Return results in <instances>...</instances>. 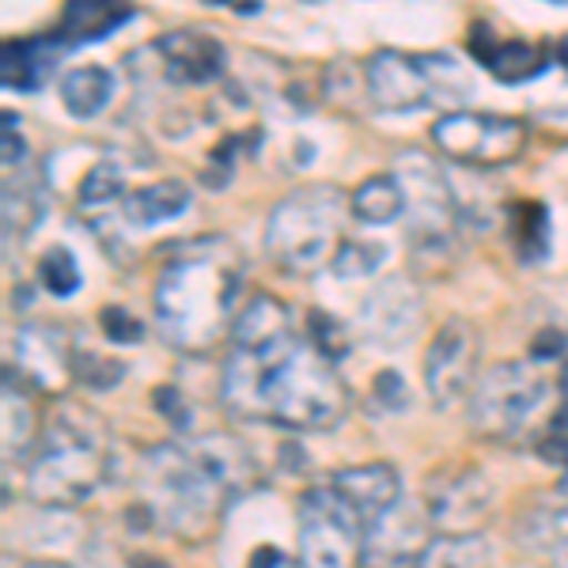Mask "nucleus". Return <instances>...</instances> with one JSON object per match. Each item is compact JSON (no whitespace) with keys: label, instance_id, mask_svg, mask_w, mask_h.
<instances>
[{"label":"nucleus","instance_id":"4be33fe9","mask_svg":"<svg viewBox=\"0 0 568 568\" xmlns=\"http://www.w3.org/2000/svg\"><path fill=\"white\" fill-rule=\"evenodd\" d=\"M190 205V186L179 179L168 182H152V186H141L136 194L125 197V220L133 227H155L163 220H175L179 213H186Z\"/></svg>","mask_w":568,"mask_h":568},{"label":"nucleus","instance_id":"1a4fd4ad","mask_svg":"<svg viewBox=\"0 0 568 568\" xmlns=\"http://www.w3.org/2000/svg\"><path fill=\"white\" fill-rule=\"evenodd\" d=\"M368 561V519L329 485L300 497V568H361Z\"/></svg>","mask_w":568,"mask_h":568},{"label":"nucleus","instance_id":"58836bf2","mask_svg":"<svg viewBox=\"0 0 568 568\" xmlns=\"http://www.w3.org/2000/svg\"><path fill=\"white\" fill-rule=\"evenodd\" d=\"M554 561H557V568H568V535L561 538V542H557V557H554Z\"/></svg>","mask_w":568,"mask_h":568},{"label":"nucleus","instance_id":"20e7f679","mask_svg":"<svg viewBox=\"0 0 568 568\" xmlns=\"http://www.w3.org/2000/svg\"><path fill=\"white\" fill-rule=\"evenodd\" d=\"M110 478V428L95 409L58 402L31 455L27 489L45 508H77Z\"/></svg>","mask_w":568,"mask_h":568},{"label":"nucleus","instance_id":"c85d7f7f","mask_svg":"<svg viewBox=\"0 0 568 568\" xmlns=\"http://www.w3.org/2000/svg\"><path fill=\"white\" fill-rule=\"evenodd\" d=\"M125 194V175L122 168H118L114 160H99L95 168L88 171L84 182H80L77 197L84 209H95V205H110V201H118Z\"/></svg>","mask_w":568,"mask_h":568},{"label":"nucleus","instance_id":"f8f14e48","mask_svg":"<svg viewBox=\"0 0 568 568\" xmlns=\"http://www.w3.org/2000/svg\"><path fill=\"white\" fill-rule=\"evenodd\" d=\"M478 356L481 342L470 323L452 318L439 326V334L425 349V387L436 398V406H452L455 398L470 390L474 375H478Z\"/></svg>","mask_w":568,"mask_h":568},{"label":"nucleus","instance_id":"ea45409f","mask_svg":"<svg viewBox=\"0 0 568 568\" xmlns=\"http://www.w3.org/2000/svg\"><path fill=\"white\" fill-rule=\"evenodd\" d=\"M133 568H171L168 561H155V557H136Z\"/></svg>","mask_w":568,"mask_h":568},{"label":"nucleus","instance_id":"7ed1b4c3","mask_svg":"<svg viewBox=\"0 0 568 568\" xmlns=\"http://www.w3.org/2000/svg\"><path fill=\"white\" fill-rule=\"evenodd\" d=\"M232 500L194 444H155L144 452L136 474V516L144 530L205 542Z\"/></svg>","mask_w":568,"mask_h":568},{"label":"nucleus","instance_id":"7c9ffc66","mask_svg":"<svg viewBox=\"0 0 568 568\" xmlns=\"http://www.w3.org/2000/svg\"><path fill=\"white\" fill-rule=\"evenodd\" d=\"M307 342L315 345L318 353L326 356L329 364H337V361H345L349 356V349H353V342H349V329H345L342 323H337L329 311H323V307H315L307 315Z\"/></svg>","mask_w":568,"mask_h":568},{"label":"nucleus","instance_id":"c756f323","mask_svg":"<svg viewBox=\"0 0 568 568\" xmlns=\"http://www.w3.org/2000/svg\"><path fill=\"white\" fill-rule=\"evenodd\" d=\"M387 262V251H383V243H368V240H349L337 246L334 262H329V270L337 273L342 281L349 277H372L379 265Z\"/></svg>","mask_w":568,"mask_h":568},{"label":"nucleus","instance_id":"5701e85b","mask_svg":"<svg viewBox=\"0 0 568 568\" xmlns=\"http://www.w3.org/2000/svg\"><path fill=\"white\" fill-rule=\"evenodd\" d=\"M114 95V72L103 65H80L61 77V103L72 118H95Z\"/></svg>","mask_w":568,"mask_h":568},{"label":"nucleus","instance_id":"473e14b6","mask_svg":"<svg viewBox=\"0 0 568 568\" xmlns=\"http://www.w3.org/2000/svg\"><path fill=\"white\" fill-rule=\"evenodd\" d=\"M99 326H103V334L110 337V342H118V345H136L144 337L141 318H136L133 311L122 307V304L103 307V315H99Z\"/></svg>","mask_w":568,"mask_h":568},{"label":"nucleus","instance_id":"6ab92c4d","mask_svg":"<svg viewBox=\"0 0 568 568\" xmlns=\"http://www.w3.org/2000/svg\"><path fill=\"white\" fill-rule=\"evenodd\" d=\"M190 444L197 447V455L209 463V470L224 481V489L232 493V497H243V493L254 489V481H258V459H254V452L240 436L209 433V436L190 439Z\"/></svg>","mask_w":568,"mask_h":568},{"label":"nucleus","instance_id":"c9c22d12","mask_svg":"<svg viewBox=\"0 0 568 568\" xmlns=\"http://www.w3.org/2000/svg\"><path fill=\"white\" fill-rule=\"evenodd\" d=\"M568 349V342H565V334L561 329H542V334L530 342V361L535 364H546V361H561Z\"/></svg>","mask_w":568,"mask_h":568},{"label":"nucleus","instance_id":"4c0bfd02","mask_svg":"<svg viewBox=\"0 0 568 568\" xmlns=\"http://www.w3.org/2000/svg\"><path fill=\"white\" fill-rule=\"evenodd\" d=\"M251 568H296L292 557H284L277 546H262L258 554L251 557Z\"/></svg>","mask_w":568,"mask_h":568},{"label":"nucleus","instance_id":"39448f33","mask_svg":"<svg viewBox=\"0 0 568 568\" xmlns=\"http://www.w3.org/2000/svg\"><path fill=\"white\" fill-rule=\"evenodd\" d=\"M349 213H353L349 197L337 186H329V182L292 190L270 213V224H265V254H270L277 270L307 277V273L334 262L337 240H342V227Z\"/></svg>","mask_w":568,"mask_h":568},{"label":"nucleus","instance_id":"a19ab883","mask_svg":"<svg viewBox=\"0 0 568 568\" xmlns=\"http://www.w3.org/2000/svg\"><path fill=\"white\" fill-rule=\"evenodd\" d=\"M557 58H561V65L568 69V34H565L561 42H557Z\"/></svg>","mask_w":568,"mask_h":568},{"label":"nucleus","instance_id":"f257e3e1","mask_svg":"<svg viewBox=\"0 0 568 568\" xmlns=\"http://www.w3.org/2000/svg\"><path fill=\"white\" fill-rule=\"evenodd\" d=\"M232 353L220 372V398L243 420L288 433H326L349 414V387L307 337H296L288 307L270 292L232 323Z\"/></svg>","mask_w":568,"mask_h":568},{"label":"nucleus","instance_id":"bb28decb","mask_svg":"<svg viewBox=\"0 0 568 568\" xmlns=\"http://www.w3.org/2000/svg\"><path fill=\"white\" fill-rule=\"evenodd\" d=\"M493 549L481 535H436L428 549L420 554L417 568H489Z\"/></svg>","mask_w":568,"mask_h":568},{"label":"nucleus","instance_id":"e433bc0d","mask_svg":"<svg viewBox=\"0 0 568 568\" xmlns=\"http://www.w3.org/2000/svg\"><path fill=\"white\" fill-rule=\"evenodd\" d=\"M16 125H20V118L4 114V168H20V163L27 160V144H23V136Z\"/></svg>","mask_w":568,"mask_h":568},{"label":"nucleus","instance_id":"72a5a7b5","mask_svg":"<svg viewBox=\"0 0 568 568\" xmlns=\"http://www.w3.org/2000/svg\"><path fill=\"white\" fill-rule=\"evenodd\" d=\"M155 409H160V414L171 420V428H179V433H190V425H194V417H190V402L182 398L175 387L155 390Z\"/></svg>","mask_w":568,"mask_h":568},{"label":"nucleus","instance_id":"2eb2a0df","mask_svg":"<svg viewBox=\"0 0 568 568\" xmlns=\"http://www.w3.org/2000/svg\"><path fill=\"white\" fill-rule=\"evenodd\" d=\"M493 504V481L478 466H459V470L439 474L436 489H428V519L444 527V535H466L474 519L485 516Z\"/></svg>","mask_w":568,"mask_h":568},{"label":"nucleus","instance_id":"aec40b11","mask_svg":"<svg viewBox=\"0 0 568 568\" xmlns=\"http://www.w3.org/2000/svg\"><path fill=\"white\" fill-rule=\"evenodd\" d=\"M65 50L53 34L45 39H20V42H4L0 50V80L8 91H34L45 84L58 53Z\"/></svg>","mask_w":568,"mask_h":568},{"label":"nucleus","instance_id":"a878e982","mask_svg":"<svg viewBox=\"0 0 568 568\" xmlns=\"http://www.w3.org/2000/svg\"><path fill=\"white\" fill-rule=\"evenodd\" d=\"M511 246L524 262H542L549 251V213L542 201H511L508 205Z\"/></svg>","mask_w":568,"mask_h":568},{"label":"nucleus","instance_id":"b1692460","mask_svg":"<svg viewBox=\"0 0 568 568\" xmlns=\"http://www.w3.org/2000/svg\"><path fill=\"white\" fill-rule=\"evenodd\" d=\"M349 205L361 224H390V220L406 213V194H402V182L394 175H375L353 190Z\"/></svg>","mask_w":568,"mask_h":568},{"label":"nucleus","instance_id":"4468645a","mask_svg":"<svg viewBox=\"0 0 568 568\" xmlns=\"http://www.w3.org/2000/svg\"><path fill=\"white\" fill-rule=\"evenodd\" d=\"M428 511L409 508V504H394L390 511H383L379 519L368 524V561L372 568H409L420 561V554L428 549Z\"/></svg>","mask_w":568,"mask_h":568},{"label":"nucleus","instance_id":"2f4dec72","mask_svg":"<svg viewBox=\"0 0 568 568\" xmlns=\"http://www.w3.org/2000/svg\"><path fill=\"white\" fill-rule=\"evenodd\" d=\"M122 375H125V364L103 361L99 353L80 349L77 345V383H84V387H91V390H110Z\"/></svg>","mask_w":568,"mask_h":568},{"label":"nucleus","instance_id":"9b49d317","mask_svg":"<svg viewBox=\"0 0 568 568\" xmlns=\"http://www.w3.org/2000/svg\"><path fill=\"white\" fill-rule=\"evenodd\" d=\"M16 379L34 394H61L77 383V345L58 323H27L16 334Z\"/></svg>","mask_w":568,"mask_h":568},{"label":"nucleus","instance_id":"79ce46f5","mask_svg":"<svg viewBox=\"0 0 568 568\" xmlns=\"http://www.w3.org/2000/svg\"><path fill=\"white\" fill-rule=\"evenodd\" d=\"M23 568H69V565H61V561H31V565H23Z\"/></svg>","mask_w":568,"mask_h":568},{"label":"nucleus","instance_id":"a211bd4d","mask_svg":"<svg viewBox=\"0 0 568 568\" xmlns=\"http://www.w3.org/2000/svg\"><path fill=\"white\" fill-rule=\"evenodd\" d=\"M334 485L356 504V511H361L368 524L402 500V481H398V470H394L390 463L349 466V470L334 474Z\"/></svg>","mask_w":568,"mask_h":568},{"label":"nucleus","instance_id":"393cba45","mask_svg":"<svg viewBox=\"0 0 568 568\" xmlns=\"http://www.w3.org/2000/svg\"><path fill=\"white\" fill-rule=\"evenodd\" d=\"M39 420H34L31 398L23 387H16L12 375L4 372V455L8 459H27L31 447H39Z\"/></svg>","mask_w":568,"mask_h":568},{"label":"nucleus","instance_id":"ddd939ff","mask_svg":"<svg viewBox=\"0 0 568 568\" xmlns=\"http://www.w3.org/2000/svg\"><path fill=\"white\" fill-rule=\"evenodd\" d=\"M152 53L160 58V77L179 88H201L224 77L227 53L220 39L209 31H168L152 42Z\"/></svg>","mask_w":568,"mask_h":568},{"label":"nucleus","instance_id":"f704fd0d","mask_svg":"<svg viewBox=\"0 0 568 568\" xmlns=\"http://www.w3.org/2000/svg\"><path fill=\"white\" fill-rule=\"evenodd\" d=\"M406 398H409V390H406V383H402V375L390 368L379 372V379H375V402L387 409H402Z\"/></svg>","mask_w":568,"mask_h":568},{"label":"nucleus","instance_id":"f3484780","mask_svg":"<svg viewBox=\"0 0 568 568\" xmlns=\"http://www.w3.org/2000/svg\"><path fill=\"white\" fill-rule=\"evenodd\" d=\"M361 326L375 345H402L420 326V300L409 281L390 277L364 300Z\"/></svg>","mask_w":568,"mask_h":568},{"label":"nucleus","instance_id":"412c9836","mask_svg":"<svg viewBox=\"0 0 568 568\" xmlns=\"http://www.w3.org/2000/svg\"><path fill=\"white\" fill-rule=\"evenodd\" d=\"M133 8L125 4H95V0H77L61 12V23L53 31V39L61 45H72V42H95V39H106L114 34L118 27H125L133 20Z\"/></svg>","mask_w":568,"mask_h":568},{"label":"nucleus","instance_id":"9d476101","mask_svg":"<svg viewBox=\"0 0 568 568\" xmlns=\"http://www.w3.org/2000/svg\"><path fill=\"white\" fill-rule=\"evenodd\" d=\"M439 155L470 168H504L527 149V125L519 118L481 114V110H447L433 125Z\"/></svg>","mask_w":568,"mask_h":568},{"label":"nucleus","instance_id":"423d86ee","mask_svg":"<svg viewBox=\"0 0 568 568\" xmlns=\"http://www.w3.org/2000/svg\"><path fill=\"white\" fill-rule=\"evenodd\" d=\"M364 88L372 103L390 114L406 110H425L436 103H452L455 110H466L459 103L474 95V80L466 77L463 65L447 53H402V50H379L364 65Z\"/></svg>","mask_w":568,"mask_h":568},{"label":"nucleus","instance_id":"6e6552de","mask_svg":"<svg viewBox=\"0 0 568 568\" xmlns=\"http://www.w3.org/2000/svg\"><path fill=\"white\" fill-rule=\"evenodd\" d=\"M394 179L402 182V194H406V240L414 246V265L428 273H444L455 251V224L463 216L459 197L447 186L439 163L428 160L425 152H402Z\"/></svg>","mask_w":568,"mask_h":568},{"label":"nucleus","instance_id":"dca6fc26","mask_svg":"<svg viewBox=\"0 0 568 568\" xmlns=\"http://www.w3.org/2000/svg\"><path fill=\"white\" fill-rule=\"evenodd\" d=\"M470 58L493 72L504 84H524V80L542 77L549 65V45L527 39H500L489 31V23H474L466 34Z\"/></svg>","mask_w":568,"mask_h":568},{"label":"nucleus","instance_id":"f03ea898","mask_svg":"<svg viewBox=\"0 0 568 568\" xmlns=\"http://www.w3.org/2000/svg\"><path fill=\"white\" fill-rule=\"evenodd\" d=\"M240 281L243 258L224 235L171 243L163 251L160 281L152 292L155 326L163 342L190 356L216 349L220 337L227 334Z\"/></svg>","mask_w":568,"mask_h":568},{"label":"nucleus","instance_id":"cd10ccee","mask_svg":"<svg viewBox=\"0 0 568 568\" xmlns=\"http://www.w3.org/2000/svg\"><path fill=\"white\" fill-rule=\"evenodd\" d=\"M39 284L50 296H72L80 288V265L69 246H50L39 258Z\"/></svg>","mask_w":568,"mask_h":568},{"label":"nucleus","instance_id":"0eeeda50","mask_svg":"<svg viewBox=\"0 0 568 568\" xmlns=\"http://www.w3.org/2000/svg\"><path fill=\"white\" fill-rule=\"evenodd\" d=\"M549 379L535 361H504L489 368L470 390V420L485 439L516 444V439L542 433L549 420Z\"/></svg>","mask_w":568,"mask_h":568}]
</instances>
